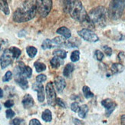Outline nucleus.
Here are the masks:
<instances>
[{"label":"nucleus","mask_w":125,"mask_h":125,"mask_svg":"<svg viewBox=\"0 0 125 125\" xmlns=\"http://www.w3.org/2000/svg\"><path fill=\"white\" fill-rule=\"evenodd\" d=\"M36 1H24L13 13L15 22H25L33 19L36 14Z\"/></svg>","instance_id":"obj_1"},{"label":"nucleus","mask_w":125,"mask_h":125,"mask_svg":"<svg viewBox=\"0 0 125 125\" xmlns=\"http://www.w3.org/2000/svg\"><path fill=\"white\" fill-rule=\"evenodd\" d=\"M64 10L65 12L69 13L71 17L81 23L88 17L83 5L81 1H65L64 2Z\"/></svg>","instance_id":"obj_2"},{"label":"nucleus","mask_w":125,"mask_h":125,"mask_svg":"<svg viewBox=\"0 0 125 125\" xmlns=\"http://www.w3.org/2000/svg\"><path fill=\"white\" fill-rule=\"evenodd\" d=\"M88 16L94 25L104 27L107 23V19L108 16L107 10L104 6H97L90 11Z\"/></svg>","instance_id":"obj_3"},{"label":"nucleus","mask_w":125,"mask_h":125,"mask_svg":"<svg viewBox=\"0 0 125 125\" xmlns=\"http://www.w3.org/2000/svg\"><path fill=\"white\" fill-rule=\"evenodd\" d=\"M125 8V1L122 0H115L111 1L107 10L108 16L113 20H117L120 19L124 12Z\"/></svg>","instance_id":"obj_4"},{"label":"nucleus","mask_w":125,"mask_h":125,"mask_svg":"<svg viewBox=\"0 0 125 125\" xmlns=\"http://www.w3.org/2000/svg\"><path fill=\"white\" fill-rule=\"evenodd\" d=\"M52 7V0H39V1H36L37 11L42 17H46L49 14Z\"/></svg>","instance_id":"obj_5"},{"label":"nucleus","mask_w":125,"mask_h":125,"mask_svg":"<svg viewBox=\"0 0 125 125\" xmlns=\"http://www.w3.org/2000/svg\"><path fill=\"white\" fill-rule=\"evenodd\" d=\"M45 92H46L48 104L52 106L55 105L56 104L57 97H56L55 90L52 81H49L48 83H47L46 87H45Z\"/></svg>","instance_id":"obj_6"},{"label":"nucleus","mask_w":125,"mask_h":125,"mask_svg":"<svg viewBox=\"0 0 125 125\" xmlns=\"http://www.w3.org/2000/svg\"><path fill=\"white\" fill-rule=\"evenodd\" d=\"M78 34L80 37H81L84 40L90 42H96L99 40V38L94 31L91 30L87 29H82L81 30H79L78 31Z\"/></svg>","instance_id":"obj_7"},{"label":"nucleus","mask_w":125,"mask_h":125,"mask_svg":"<svg viewBox=\"0 0 125 125\" xmlns=\"http://www.w3.org/2000/svg\"><path fill=\"white\" fill-rule=\"evenodd\" d=\"M13 57L11 54L9 49H5L2 55L0 57V64H1V68L2 69L8 67L9 64H12Z\"/></svg>","instance_id":"obj_8"},{"label":"nucleus","mask_w":125,"mask_h":125,"mask_svg":"<svg viewBox=\"0 0 125 125\" xmlns=\"http://www.w3.org/2000/svg\"><path fill=\"white\" fill-rule=\"evenodd\" d=\"M15 70L19 72L21 75L24 76L26 78H31L32 74V70L29 66H26V65L21 62H19L18 63V65L15 68Z\"/></svg>","instance_id":"obj_9"},{"label":"nucleus","mask_w":125,"mask_h":125,"mask_svg":"<svg viewBox=\"0 0 125 125\" xmlns=\"http://www.w3.org/2000/svg\"><path fill=\"white\" fill-rule=\"evenodd\" d=\"M101 105L105 108L106 110V117H110L111 115L112 114V112L115 111V107L117 106L116 103L115 101H113L112 100L109 99V98H107L104 99L101 101Z\"/></svg>","instance_id":"obj_10"},{"label":"nucleus","mask_w":125,"mask_h":125,"mask_svg":"<svg viewBox=\"0 0 125 125\" xmlns=\"http://www.w3.org/2000/svg\"><path fill=\"white\" fill-rule=\"evenodd\" d=\"M14 74H15V82L17 83L23 90H26L29 88V82L27 81V78L24 76L21 75L19 72L14 69Z\"/></svg>","instance_id":"obj_11"},{"label":"nucleus","mask_w":125,"mask_h":125,"mask_svg":"<svg viewBox=\"0 0 125 125\" xmlns=\"http://www.w3.org/2000/svg\"><path fill=\"white\" fill-rule=\"evenodd\" d=\"M32 90L35 91L38 94V100L39 102L42 103L45 101V89L44 86L42 83L35 82L32 84Z\"/></svg>","instance_id":"obj_12"},{"label":"nucleus","mask_w":125,"mask_h":125,"mask_svg":"<svg viewBox=\"0 0 125 125\" xmlns=\"http://www.w3.org/2000/svg\"><path fill=\"white\" fill-rule=\"evenodd\" d=\"M55 85L57 91L59 93H61L65 88V87H66V82H65V80L64 79V78L58 76V77L55 78Z\"/></svg>","instance_id":"obj_13"},{"label":"nucleus","mask_w":125,"mask_h":125,"mask_svg":"<svg viewBox=\"0 0 125 125\" xmlns=\"http://www.w3.org/2000/svg\"><path fill=\"white\" fill-rule=\"evenodd\" d=\"M22 105L25 108V109H28V108L31 107L34 105V99L29 94H25L24 97L22 98Z\"/></svg>","instance_id":"obj_14"},{"label":"nucleus","mask_w":125,"mask_h":125,"mask_svg":"<svg viewBox=\"0 0 125 125\" xmlns=\"http://www.w3.org/2000/svg\"><path fill=\"white\" fill-rule=\"evenodd\" d=\"M56 32H57V34H59L62 36H63L64 39H70V38L72 37V31H71V30L68 29L67 27H64V26L61 27V28L57 29Z\"/></svg>","instance_id":"obj_15"},{"label":"nucleus","mask_w":125,"mask_h":125,"mask_svg":"<svg viewBox=\"0 0 125 125\" xmlns=\"http://www.w3.org/2000/svg\"><path fill=\"white\" fill-rule=\"evenodd\" d=\"M63 63H64L63 59L59 58L58 57H55V56H54L50 61L51 66L53 68H58L62 64H63Z\"/></svg>","instance_id":"obj_16"},{"label":"nucleus","mask_w":125,"mask_h":125,"mask_svg":"<svg viewBox=\"0 0 125 125\" xmlns=\"http://www.w3.org/2000/svg\"><path fill=\"white\" fill-rule=\"evenodd\" d=\"M74 70V65L72 63H68L66 64V66L64 67L63 70V74L64 77L69 78L71 74L73 72V71Z\"/></svg>","instance_id":"obj_17"},{"label":"nucleus","mask_w":125,"mask_h":125,"mask_svg":"<svg viewBox=\"0 0 125 125\" xmlns=\"http://www.w3.org/2000/svg\"><path fill=\"white\" fill-rule=\"evenodd\" d=\"M124 70V66L121 63H115L113 64L111 66V72L113 74L121 73Z\"/></svg>","instance_id":"obj_18"},{"label":"nucleus","mask_w":125,"mask_h":125,"mask_svg":"<svg viewBox=\"0 0 125 125\" xmlns=\"http://www.w3.org/2000/svg\"><path fill=\"white\" fill-rule=\"evenodd\" d=\"M42 120L45 121V122H50L52 120V112L50 110L45 109L44 111L42 112Z\"/></svg>","instance_id":"obj_19"},{"label":"nucleus","mask_w":125,"mask_h":125,"mask_svg":"<svg viewBox=\"0 0 125 125\" xmlns=\"http://www.w3.org/2000/svg\"><path fill=\"white\" fill-rule=\"evenodd\" d=\"M0 10L2 11L6 15H9L10 12L7 1H5V0H0Z\"/></svg>","instance_id":"obj_20"},{"label":"nucleus","mask_w":125,"mask_h":125,"mask_svg":"<svg viewBox=\"0 0 125 125\" xmlns=\"http://www.w3.org/2000/svg\"><path fill=\"white\" fill-rule=\"evenodd\" d=\"M52 43L54 44H55L57 45H62V46H64L66 45V43H67V41L65 40V39L62 37H60V36H58V37H55L54 38V39L52 40Z\"/></svg>","instance_id":"obj_21"},{"label":"nucleus","mask_w":125,"mask_h":125,"mask_svg":"<svg viewBox=\"0 0 125 125\" xmlns=\"http://www.w3.org/2000/svg\"><path fill=\"white\" fill-rule=\"evenodd\" d=\"M53 55L55 57H58L59 58L64 59L67 57V52L63 49H56L53 52Z\"/></svg>","instance_id":"obj_22"},{"label":"nucleus","mask_w":125,"mask_h":125,"mask_svg":"<svg viewBox=\"0 0 125 125\" xmlns=\"http://www.w3.org/2000/svg\"><path fill=\"white\" fill-rule=\"evenodd\" d=\"M88 111V107L87 104H83L80 107V110L78 111V116L81 118H85L86 115H87V113Z\"/></svg>","instance_id":"obj_23"},{"label":"nucleus","mask_w":125,"mask_h":125,"mask_svg":"<svg viewBox=\"0 0 125 125\" xmlns=\"http://www.w3.org/2000/svg\"><path fill=\"white\" fill-rule=\"evenodd\" d=\"M11 54H12V55L13 57V58L15 59H17L19 58V57L21 55V51L19 49V48H16V47H11L10 48H9Z\"/></svg>","instance_id":"obj_24"},{"label":"nucleus","mask_w":125,"mask_h":125,"mask_svg":"<svg viewBox=\"0 0 125 125\" xmlns=\"http://www.w3.org/2000/svg\"><path fill=\"white\" fill-rule=\"evenodd\" d=\"M34 66L37 72H42L46 70V65L40 62H35L34 63Z\"/></svg>","instance_id":"obj_25"},{"label":"nucleus","mask_w":125,"mask_h":125,"mask_svg":"<svg viewBox=\"0 0 125 125\" xmlns=\"http://www.w3.org/2000/svg\"><path fill=\"white\" fill-rule=\"evenodd\" d=\"M82 91H83L84 96L86 97L87 99L91 98V97H94V94L91 91V89H90L89 87H88V86H84L83 88H82Z\"/></svg>","instance_id":"obj_26"},{"label":"nucleus","mask_w":125,"mask_h":125,"mask_svg":"<svg viewBox=\"0 0 125 125\" xmlns=\"http://www.w3.org/2000/svg\"><path fill=\"white\" fill-rule=\"evenodd\" d=\"M37 48L32 46H28L26 48V52L30 58H34L37 54Z\"/></svg>","instance_id":"obj_27"},{"label":"nucleus","mask_w":125,"mask_h":125,"mask_svg":"<svg viewBox=\"0 0 125 125\" xmlns=\"http://www.w3.org/2000/svg\"><path fill=\"white\" fill-rule=\"evenodd\" d=\"M52 47H53V45H52V42L50 39H45L44 42H42V49H44V50L50 49V48H52Z\"/></svg>","instance_id":"obj_28"},{"label":"nucleus","mask_w":125,"mask_h":125,"mask_svg":"<svg viewBox=\"0 0 125 125\" xmlns=\"http://www.w3.org/2000/svg\"><path fill=\"white\" fill-rule=\"evenodd\" d=\"M80 58V52L78 50H75L72 52V55H71V61L72 62H76L79 60Z\"/></svg>","instance_id":"obj_29"},{"label":"nucleus","mask_w":125,"mask_h":125,"mask_svg":"<svg viewBox=\"0 0 125 125\" xmlns=\"http://www.w3.org/2000/svg\"><path fill=\"white\" fill-rule=\"evenodd\" d=\"M12 124L13 125H26V122L22 118L16 117V118L13 119Z\"/></svg>","instance_id":"obj_30"},{"label":"nucleus","mask_w":125,"mask_h":125,"mask_svg":"<svg viewBox=\"0 0 125 125\" xmlns=\"http://www.w3.org/2000/svg\"><path fill=\"white\" fill-rule=\"evenodd\" d=\"M12 72L9 71V72H7L5 74L4 77L2 78V81H4V82L9 81L11 79H12Z\"/></svg>","instance_id":"obj_31"},{"label":"nucleus","mask_w":125,"mask_h":125,"mask_svg":"<svg viewBox=\"0 0 125 125\" xmlns=\"http://www.w3.org/2000/svg\"><path fill=\"white\" fill-rule=\"evenodd\" d=\"M46 80H47L46 75L43 74L38 75L36 77V81H37V82H39V83H42V82H44V81H45Z\"/></svg>","instance_id":"obj_32"},{"label":"nucleus","mask_w":125,"mask_h":125,"mask_svg":"<svg viewBox=\"0 0 125 125\" xmlns=\"http://www.w3.org/2000/svg\"><path fill=\"white\" fill-rule=\"evenodd\" d=\"M95 57L97 61H102V59L104 58V54L100 50H96L95 51Z\"/></svg>","instance_id":"obj_33"},{"label":"nucleus","mask_w":125,"mask_h":125,"mask_svg":"<svg viewBox=\"0 0 125 125\" xmlns=\"http://www.w3.org/2000/svg\"><path fill=\"white\" fill-rule=\"evenodd\" d=\"M71 109L74 112H78L80 110V106L77 102H73L71 105Z\"/></svg>","instance_id":"obj_34"},{"label":"nucleus","mask_w":125,"mask_h":125,"mask_svg":"<svg viewBox=\"0 0 125 125\" xmlns=\"http://www.w3.org/2000/svg\"><path fill=\"white\" fill-rule=\"evenodd\" d=\"M15 112L12 110V109H8L6 111H5V115H6V117L8 119H11L12 118L15 116Z\"/></svg>","instance_id":"obj_35"},{"label":"nucleus","mask_w":125,"mask_h":125,"mask_svg":"<svg viewBox=\"0 0 125 125\" xmlns=\"http://www.w3.org/2000/svg\"><path fill=\"white\" fill-rule=\"evenodd\" d=\"M103 49H104L105 54H106L107 56L110 57L112 55V49H111V48L108 47L107 45H104V46H103Z\"/></svg>","instance_id":"obj_36"},{"label":"nucleus","mask_w":125,"mask_h":125,"mask_svg":"<svg viewBox=\"0 0 125 125\" xmlns=\"http://www.w3.org/2000/svg\"><path fill=\"white\" fill-rule=\"evenodd\" d=\"M56 104L58 106H60L61 107H62V108H66V104H65V103L61 98H57L56 99Z\"/></svg>","instance_id":"obj_37"},{"label":"nucleus","mask_w":125,"mask_h":125,"mask_svg":"<svg viewBox=\"0 0 125 125\" xmlns=\"http://www.w3.org/2000/svg\"><path fill=\"white\" fill-rule=\"evenodd\" d=\"M13 105H14V101L12 100H8V101H5V104H4V106L5 107L9 108V109H10V107H12Z\"/></svg>","instance_id":"obj_38"},{"label":"nucleus","mask_w":125,"mask_h":125,"mask_svg":"<svg viewBox=\"0 0 125 125\" xmlns=\"http://www.w3.org/2000/svg\"><path fill=\"white\" fill-rule=\"evenodd\" d=\"M29 125H42L41 122L38 120V119H31V120L29 122Z\"/></svg>","instance_id":"obj_39"},{"label":"nucleus","mask_w":125,"mask_h":125,"mask_svg":"<svg viewBox=\"0 0 125 125\" xmlns=\"http://www.w3.org/2000/svg\"><path fill=\"white\" fill-rule=\"evenodd\" d=\"M73 122L75 125H84V123L81 120H78V119H77V118H74Z\"/></svg>","instance_id":"obj_40"},{"label":"nucleus","mask_w":125,"mask_h":125,"mask_svg":"<svg viewBox=\"0 0 125 125\" xmlns=\"http://www.w3.org/2000/svg\"><path fill=\"white\" fill-rule=\"evenodd\" d=\"M121 125H125V115L121 117Z\"/></svg>","instance_id":"obj_41"},{"label":"nucleus","mask_w":125,"mask_h":125,"mask_svg":"<svg viewBox=\"0 0 125 125\" xmlns=\"http://www.w3.org/2000/svg\"><path fill=\"white\" fill-rule=\"evenodd\" d=\"M2 97H3V91L2 89L0 88V98H2Z\"/></svg>","instance_id":"obj_42"},{"label":"nucleus","mask_w":125,"mask_h":125,"mask_svg":"<svg viewBox=\"0 0 125 125\" xmlns=\"http://www.w3.org/2000/svg\"><path fill=\"white\" fill-rule=\"evenodd\" d=\"M0 49H1V45H0Z\"/></svg>","instance_id":"obj_43"},{"label":"nucleus","mask_w":125,"mask_h":125,"mask_svg":"<svg viewBox=\"0 0 125 125\" xmlns=\"http://www.w3.org/2000/svg\"><path fill=\"white\" fill-rule=\"evenodd\" d=\"M0 110H1V105H0Z\"/></svg>","instance_id":"obj_44"}]
</instances>
